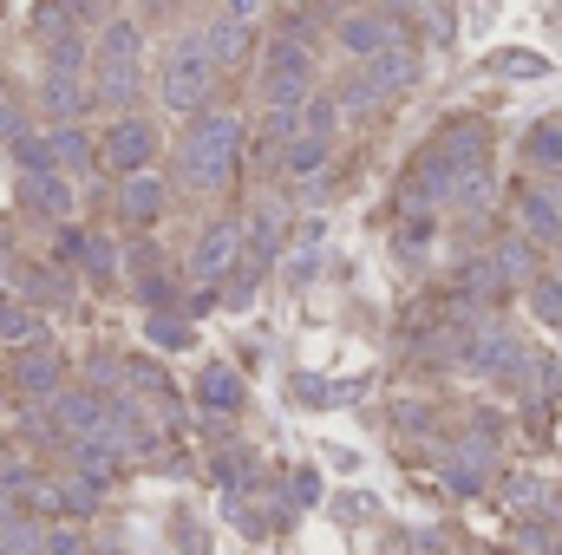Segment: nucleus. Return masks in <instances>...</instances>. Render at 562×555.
Returning a JSON list of instances; mask_svg holds the SVG:
<instances>
[{
  "label": "nucleus",
  "mask_w": 562,
  "mask_h": 555,
  "mask_svg": "<svg viewBox=\"0 0 562 555\" xmlns=\"http://www.w3.org/2000/svg\"><path fill=\"white\" fill-rule=\"evenodd\" d=\"M0 86H7V72H0Z\"/></svg>",
  "instance_id": "c9c22d12"
},
{
  "label": "nucleus",
  "mask_w": 562,
  "mask_h": 555,
  "mask_svg": "<svg viewBox=\"0 0 562 555\" xmlns=\"http://www.w3.org/2000/svg\"><path fill=\"white\" fill-rule=\"evenodd\" d=\"M20 203H26L33 216L66 223V216H72V177H59V170H26V177H20Z\"/></svg>",
  "instance_id": "6e6552de"
},
{
  "label": "nucleus",
  "mask_w": 562,
  "mask_h": 555,
  "mask_svg": "<svg viewBox=\"0 0 562 555\" xmlns=\"http://www.w3.org/2000/svg\"><path fill=\"white\" fill-rule=\"evenodd\" d=\"M0 555H7V550H0Z\"/></svg>",
  "instance_id": "4c0bfd02"
},
{
  "label": "nucleus",
  "mask_w": 562,
  "mask_h": 555,
  "mask_svg": "<svg viewBox=\"0 0 562 555\" xmlns=\"http://www.w3.org/2000/svg\"><path fill=\"white\" fill-rule=\"evenodd\" d=\"M294 497L314 503V497H321V477H314V471H294Z\"/></svg>",
  "instance_id": "72a5a7b5"
},
{
  "label": "nucleus",
  "mask_w": 562,
  "mask_h": 555,
  "mask_svg": "<svg viewBox=\"0 0 562 555\" xmlns=\"http://www.w3.org/2000/svg\"><path fill=\"white\" fill-rule=\"evenodd\" d=\"M99 490H105V484H92V477H59V484H53L59 510H72V517H92V510H99Z\"/></svg>",
  "instance_id": "412c9836"
},
{
  "label": "nucleus",
  "mask_w": 562,
  "mask_h": 555,
  "mask_svg": "<svg viewBox=\"0 0 562 555\" xmlns=\"http://www.w3.org/2000/svg\"><path fill=\"white\" fill-rule=\"evenodd\" d=\"M413 79H419V53H413L406 39H393V46H380V53L360 59V72H353L347 92H340V112H380V105H393Z\"/></svg>",
  "instance_id": "7ed1b4c3"
},
{
  "label": "nucleus",
  "mask_w": 562,
  "mask_h": 555,
  "mask_svg": "<svg viewBox=\"0 0 562 555\" xmlns=\"http://www.w3.org/2000/svg\"><path fill=\"white\" fill-rule=\"evenodd\" d=\"M497 72H510V79H543L550 59H543V53H497Z\"/></svg>",
  "instance_id": "cd10ccee"
},
{
  "label": "nucleus",
  "mask_w": 562,
  "mask_h": 555,
  "mask_svg": "<svg viewBox=\"0 0 562 555\" xmlns=\"http://www.w3.org/2000/svg\"><path fill=\"white\" fill-rule=\"evenodd\" d=\"M393 39H400V33H393V20H386V13H347V20H340V46H347V53H360V59H367V53H380V46H393Z\"/></svg>",
  "instance_id": "2eb2a0df"
},
{
  "label": "nucleus",
  "mask_w": 562,
  "mask_h": 555,
  "mask_svg": "<svg viewBox=\"0 0 562 555\" xmlns=\"http://www.w3.org/2000/svg\"><path fill=\"white\" fill-rule=\"evenodd\" d=\"M46 150H53V170L59 177H92L99 170V150H92V138L79 125H53L46 132Z\"/></svg>",
  "instance_id": "1a4fd4ad"
},
{
  "label": "nucleus",
  "mask_w": 562,
  "mask_h": 555,
  "mask_svg": "<svg viewBox=\"0 0 562 555\" xmlns=\"http://www.w3.org/2000/svg\"><path fill=\"white\" fill-rule=\"evenodd\" d=\"M40 46H46V72H59V79H86L92 72V39L79 26H66V33H53Z\"/></svg>",
  "instance_id": "9d476101"
},
{
  "label": "nucleus",
  "mask_w": 562,
  "mask_h": 555,
  "mask_svg": "<svg viewBox=\"0 0 562 555\" xmlns=\"http://www.w3.org/2000/svg\"><path fill=\"white\" fill-rule=\"evenodd\" d=\"M223 7H229V20H243V26H249V20H256V7H262V0H223Z\"/></svg>",
  "instance_id": "f704fd0d"
},
{
  "label": "nucleus",
  "mask_w": 562,
  "mask_h": 555,
  "mask_svg": "<svg viewBox=\"0 0 562 555\" xmlns=\"http://www.w3.org/2000/svg\"><path fill=\"white\" fill-rule=\"evenodd\" d=\"M59 373H66L59 353H53V347H33V353H20V366H13V386L33 393V399H53V393H59Z\"/></svg>",
  "instance_id": "4468645a"
},
{
  "label": "nucleus",
  "mask_w": 562,
  "mask_h": 555,
  "mask_svg": "<svg viewBox=\"0 0 562 555\" xmlns=\"http://www.w3.org/2000/svg\"><path fill=\"white\" fill-rule=\"evenodd\" d=\"M491 269H497L504 281H524V275H530V236H510V242H497Z\"/></svg>",
  "instance_id": "5701e85b"
},
{
  "label": "nucleus",
  "mask_w": 562,
  "mask_h": 555,
  "mask_svg": "<svg viewBox=\"0 0 562 555\" xmlns=\"http://www.w3.org/2000/svg\"><path fill=\"white\" fill-rule=\"evenodd\" d=\"M236 262H243V229H236V223H210V229L196 236V249H190V275L203 281V287H216Z\"/></svg>",
  "instance_id": "0eeeda50"
},
{
  "label": "nucleus",
  "mask_w": 562,
  "mask_h": 555,
  "mask_svg": "<svg viewBox=\"0 0 562 555\" xmlns=\"http://www.w3.org/2000/svg\"><path fill=\"white\" fill-rule=\"evenodd\" d=\"M243 249H249V262H256V275H262V269L276 262V216H256V236H249Z\"/></svg>",
  "instance_id": "a878e982"
},
{
  "label": "nucleus",
  "mask_w": 562,
  "mask_h": 555,
  "mask_svg": "<svg viewBox=\"0 0 562 555\" xmlns=\"http://www.w3.org/2000/svg\"><path fill=\"white\" fill-rule=\"evenodd\" d=\"M458 170H464V163H445V157H425L419 163V177H413V203H438V196H451V190H458Z\"/></svg>",
  "instance_id": "a211bd4d"
},
{
  "label": "nucleus",
  "mask_w": 562,
  "mask_h": 555,
  "mask_svg": "<svg viewBox=\"0 0 562 555\" xmlns=\"http://www.w3.org/2000/svg\"><path fill=\"white\" fill-rule=\"evenodd\" d=\"M157 7H164V0H157Z\"/></svg>",
  "instance_id": "e433bc0d"
},
{
  "label": "nucleus",
  "mask_w": 562,
  "mask_h": 555,
  "mask_svg": "<svg viewBox=\"0 0 562 555\" xmlns=\"http://www.w3.org/2000/svg\"><path fill=\"white\" fill-rule=\"evenodd\" d=\"M236 157H243V118L229 112H203L183 138V177L196 190H223L236 177Z\"/></svg>",
  "instance_id": "f03ea898"
},
{
  "label": "nucleus",
  "mask_w": 562,
  "mask_h": 555,
  "mask_svg": "<svg viewBox=\"0 0 562 555\" xmlns=\"http://www.w3.org/2000/svg\"><path fill=\"white\" fill-rule=\"evenodd\" d=\"M99 157H105V170H119V177H138L150 170V157H157V125L150 118H112V132L99 144Z\"/></svg>",
  "instance_id": "423d86ee"
},
{
  "label": "nucleus",
  "mask_w": 562,
  "mask_h": 555,
  "mask_svg": "<svg viewBox=\"0 0 562 555\" xmlns=\"http://www.w3.org/2000/svg\"><path fill=\"white\" fill-rule=\"evenodd\" d=\"M307 92H314V53L301 39H276L269 46V66H262V99L276 112H301Z\"/></svg>",
  "instance_id": "20e7f679"
},
{
  "label": "nucleus",
  "mask_w": 562,
  "mask_h": 555,
  "mask_svg": "<svg viewBox=\"0 0 562 555\" xmlns=\"http://www.w3.org/2000/svg\"><path fill=\"white\" fill-rule=\"evenodd\" d=\"M26 294L33 301H66V281L53 275V269H26Z\"/></svg>",
  "instance_id": "c756f323"
},
{
  "label": "nucleus",
  "mask_w": 562,
  "mask_h": 555,
  "mask_svg": "<svg viewBox=\"0 0 562 555\" xmlns=\"http://www.w3.org/2000/svg\"><path fill=\"white\" fill-rule=\"evenodd\" d=\"M0 340H13V347H26V340H40V320H33L26 307H0Z\"/></svg>",
  "instance_id": "bb28decb"
},
{
  "label": "nucleus",
  "mask_w": 562,
  "mask_h": 555,
  "mask_svg": "<svg viewBox=\"0 0 562 555\" xmlns=\"http://www.w3.org/2000/svg\"><path fill=\"white\" fill-rule=\"evenodd\" d=\"M46 555H86V543H79L72 530H53V536H46Z\"/></svg>",
  "instance_id": "473e14b6"
},
{
  "label": "nucleus",
  "mask_w": 562,
  "mask_h": 555,
  "mask_svg": "<svg viewBox=\"0 0 562 555\" xmlns=\"http://www.w3.org/2000/svg\"><path fill=\"white\" fill-rule=\"evenodd\" d=\"M484 444H491V438H477V444H471V451H464V457H451V471H445V484H451V490H458V497H464V490H477V484H484V464H491V451H484Z\"/></svg>",
  "instance_id": "aec40b11"
},
{
  "label": "nucleus",
  "mask_w": 562,
  "mask_h": 555,
  "mask_svg": "<svg viewBox=\"0 0 562 555\" xmlns=\"http://www.w3.org/2000/svg\"><path fill=\"white\" fill-rule=\"evenodd\" d=\"M164 105L170 112H203V99H210V86H216V66H210V53H203V39H183V46H170V59H164Z\"/></svg>",
  "instance_id": "39448f33"
},
{
  "label": "nucleus",
  "mask_w": 562,
  "mask_h": 555,
  "mask_svg": "<svg viewBox=\"0 0 562 555\" xmlns=\"http://www.w3.org/2000/svg\"><path fill=\"white\" fill-rule=\"evenodd\" d=\"M86 99H92V86H86V79H59V72H46V79H40V105H46V118H53V125H79Z\"/></svg>",
  "instance_id": "9b49d317"
},
{
  "label": "nucleus",
  "mask_w": 562,
  "mask_h": 555,
  "mask_svg": "<svg viewBox=\"0 0 562 555\" xmlns=\"http://www.w3.org/2000/svg\"><path fill=\"white\" fill-rule=\"evenodd\" d=\"M530 307H537L550 327H562V275H537L530 281Z\"/></svg>",
  "instance_id": "393cba45"
},
{
  "label": "nucleus",
  "mask_w": 562,
  "mask_h": 555,
  "mask_svg": "<svg viewBox=\"0 0 562 555\" xmlns=\"http://www.w3.org/2000/svg\"><path fill=\"white\" fill-rule=\"evenodd\" d=\"M517 216H524V236L530 242H562V196L557 190H524Z\"/></svg>",
  "instance_id": "f8f14e48"
},
{
  "label": "nucleus",
  "mask_w": 562,
  "mask_h": 555,
  "mask_svg": "<svg viewBox=\"0 0 562 555\" xmlns=\"http://www.w3.org/2000/svg\"><path fill=\"white\" fill-rule=\"evenodd\" d=\"M524 157H530L537 170H557L562 163V125H537V132L524 138Z\"/></svg>",
  "instance_id": "4be33fe9"
},
{
  "label": "nucleus",
  "mask_w": 562,
  "mask_h": 555,
  "mask_svg": "<svg viewBox=\"0 0 562 555\" xmlns=\"http://www.w3.org/2000/svg\"><path fill=\"white\" fill-rule=\"evenodd\" d=\"M504 497H510V510H543V503H550V490H543L537 477H510Z\"/></svg>",
  "instance_id": "c85d7f7f"
},
{
  "label": "nucleus",
  "mask_w": 562,
  "mask_h": 555,
  "mask_svg": "<svg viewBox=\"0 0 562 555\" xmlns=\"http://www.w3.org/2000/svg\"><path fill=\"white\" fill-rule=\"evenodd\" d=\"M203 53H210V66H236V59L249 53V26L223 13V20H216V26L203 33Z\"/></svg>",
  "instance_id": "f3484780"
},
{
  "label": "nucleus",
  "mask_w": 562,
  "mask_h": 555,
  "mask_svg": "<svg viewBox=\"0 0 562 555\" xmlns=\"http://www.w3.org/2000/svg\"><path fill=\"white\" fill-rule=\"evenodd\" d=\"M119 216H125V223H138V229L164 216V183H157L150 170H138V177H125V183H119Z\"/></svg>",
  "instance_id": "ddd939ff"
},
{
  "label": "nucleus",
  "mask_w": 562,
  "mask_h": 555,
  "mask_svg": "<svg viewBox=\"0 0 562 555\" xmlns=\"http://www.w3.org/2000/svg\"><path fill=\"white\" fill-rule=\"evenodd\" d=\"M26 132H33V125H26V112L0 99V144H20V138H26Z\"/></svg>",
  "instance_id": "2f4dec72"
},
{
  "label": "nucleus",
  "mask_w": 562,
  "mask_h": 555,
  "mask_svg": "<svg viewBox=\"0 0 562 555\" xmlns=\"http://www.w3.org/2000/svg\"><path fill=\"white\" fill-rule=\"evenodd\" d=\"M150 340H157V347H190V327L170 320V314H157V320H150Z\"/></svg>",
  "instance_id": "7c9ffc66"
},
{
  "label": "nucleus",
  "mask_w": 562,
  "mask_h": 555,
  "mask_svg": "<svg viewBox=\"0 0 562 555\" xmlns=\"http://www.w3.org/2000/svg\"><path fill=\"white\" fill-rule=\"evenodd\" d=\"M321 163H327V138H307V132H301V138L288 144V170H294V177H314Z\"/></svg>",
  "instance_id": "b1692460"
},
{
  "label": "nucleus",
  "mask_w": 562,
  "mask_h": 555,
  "mask_svg": "<svg viewBox=\"0 0 562 555\" xmlns=\"http://www.w3.org/2000/svg\"><path fill=\"white\" fill-rule=\"evenodd\" d=\"M72 262H79L92 281H112V275H119V242H112V236L79 229V256H72Z\"/></svg>",
  "instance_id": "6ab92c4d"
},
{
  "label": "nucleus",
  "mask_w": 562,
  "mask_h": 555,
  "mask_svg": "<svg viewBox=\"0 0 562 555\" xmlns=\"http://www.w3.org/2000/svg\"><path fill=\"white\" fill-rule=\"evenodd\" d=\"M138 79H144V39L132 20H105L99 46H92V99L99 105H132L138 99Z\"/></svg>",
  "instance_id": "f257e3e1"
},
{
  "label": "nucleus",
  "mask_w": 562,
  "mask_h": 555,
  "mask_svg": "<svg viewBox=\"0 0 562 555\" xmlns=\"http://www.w3.org/2000/svg\"><path fill=\"white\" fill-rule=\"evenodd\" d=\"M196 399H203V412H243V380L229 366H203Z\"/></svg>",
  "instance_id": "dca6fc26"
}]
</instances>
